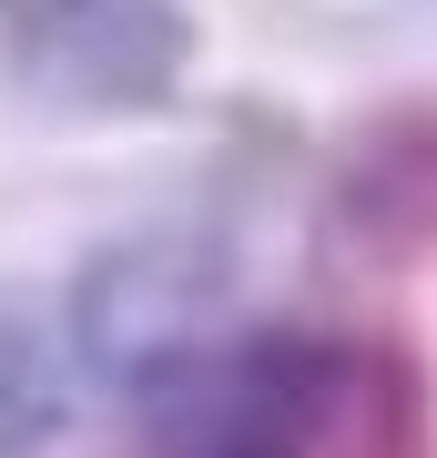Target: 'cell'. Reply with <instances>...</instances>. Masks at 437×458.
Listing matches in <instances>:
<instances>
[{
    "label": "cell",
    "mask_w": 437,
    "mask_h": 458,
    "mask_svg": "<svg viewBox=\"0 0 437 458\" xmlns=\"http://www.w3.org/2000/svg\"><path fill=\"white\" fill-rule=\"evenodd\" d=\"M153 458H427V357L346 327H224L153 387Z\"/></svg>",
    "instance_id": "1"
},
{
    "label": "cell",
    "mask_w": 437,
    "mask_h": 458,
    "mask_svg": "<svg viewBox=\"0 0 437 458\" xmlns=\"http://www.w3.org/2000/svg\"><path fill=\"white\" fill-rule=\"evenodd\" d=\"M325 234L376 276L437 255V102H376L346 123L325 164Z\"/></svg>",
    "instance_id": "4"
},
{
    "label": "cell",
    "mask_w": 437,
    "mask_h": 458,
    "mask_svg": "<svg viewBox=\"0 0 437 458\" xmlns=\"http://www.w3.org/2000/svg\"><path fill=\"white\" fill-rule=\"evenodd\" d=\"M214 336H224V255L194 234H132L71 285V357L122 387H153Z\"/></svg>",
    "instance_id": "3"
},
{
    "label": "cell",
    "mask_w": 437,
    "mask_h": 458,
    "mask_svg": "<svg viewBox=\"0 0 437 458\" xmlns=\"http://www.w3.org/2000/svg\"><path fill=\"white\" fill-rule=\"evenodd\" d=\"M71 428V327L0 295V458H41Z\"/></svg>",
    "instance_id": "5"
},
{
    "label": "cell",
    "mask_w": 437,
    "mask_h": 458,
    "mask_svg": "<svg viewBox=\"0 0 437 458\" xmlns=\"http://www.w3.org/2000/svg\"><path fill=\"white\" fill-rule=\"evenodd\" d=\"M0 72L51 113H163L194 72L183 0H0Z\"/></svg>",
    "instance_id": "2"
}]
</instances>
